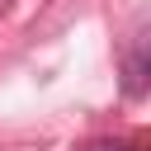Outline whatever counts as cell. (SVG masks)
I'll return each instance as SVG.
<instances>
[{"mask_svg":"<svg viewBox=\"0 0 151 151\" xmlns=\"http://www.w3.org/2000/svg\"><path fill=\"white\" fill-rule=\"evenodd\" d=\"M146 90H151V52H146V42H137L123 57V94L127 99H146Z\"/></svg>","mask_w":151,"mask_h":151,"instance_id":"cell-1","label":"cell"},{"mask_svg":"<svg viewBox=\"0 0 151 151\" xmlns=\"http://www.w3.org/2000/svg\"><path fill=\"white\" fill-rule=\"evenodd\" d=\"M80 151H146V142H142V137H94V142H85Z\"/></svg>","mask_w":151,"mask_h":151,"instance_id":"cell-2","label":"cell"}]
</instances>
